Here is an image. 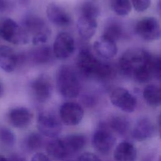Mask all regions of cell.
I'll use <instances>...</instances> for the list:
<instances>
[{"instance_id": "34", "label": "cell", "mask_w": 161, "mask_h": 161, "mask_svg": "<svg viewBox=\"0 0 161 161\" xmlns=\"http://www.w3.org/2000/svg\"><path fill=\"white\" fill-rule=\"evenodd\" d=\"M8 6V2L6 0H0V12L4 11Z\"/></svg>"}, {"instance_id": "35", "label": "cell", "mask_w": 161, "mask_h": 161, "mask_svg": "<svg viewBox=\"0 0 161 161\" xmlns=\"http://www.w3.org/2000/svg\"><path fill=\"white\" fill-rule=\"evenodd\" d=\"M0 161H9L8 158H6L5 157H4L2 155H0Z\"/></svg>"}, {"instance_id": "6", "label": "cell", "mask_w": 161, "mask_h": 161, "mask_svg": "<svg viewBox=\"0 0 161 161\" xmlns=\"http://www.w3.org/2000/svg\"><path fill=\"white\" fill-rule=\"evenodd\" d=\"M135 32L140 38L146 41L158 40L161 34L160 23L155 17H145L137 22L135 26Z\"/></svg>"}, {"instance_id": "25", "label": "cell", "mask_w": 161, "mask_h": 161, "mask_svg": "<svg viewBox=\"0 0 161 161\" xmlns=\"http://www.w3.org/2000/svg\"><path fill=\"white\" fill-rule=\"evenodd\" d=\"M109 128L119 135H125L128 130L130 124L128 120L122 116L112 117L108 123Z\"/></svg>"}, {"instance_id": "10", "label": "cell", "mask_w": 161, "mask_h": 161, "mask_svg": "<svg viewBox=\"0 0 161 161\" xmlns=\"http://www.w3.org/2000/svg\"><path fill=\"white\" fill-rule=\"evenodd\" d=\"M31 89L33 96L38 101L46 102L50 99L52 92L50 77L45 74L39 75L31 82Z\"/></svg>"}, {"instance_id": "14", "label": "cell", "mask_w": 161, "mask_h": 161, "mask_svg": "<svg viewBox=\"0 0 161 161\" xmlns=\"http://www.w3.org/2000/svg\"><path fill=\"white\" fill-rule=\"evenodd\" d=\"M93 48L99 57L106 59L114 57L118 52L116 42L104 35L94 42Z\"/></svg>"}, {"instance_id": "12", "label": "cell", "mask_w": 161, "mask_h": 161, "mask_svg": "<svg viewBox=\"0 0 161 161\" xmlns=\"http://www.w3.org/2000/svg\"><path fill=\"white\" fill-rule=\"evenodd\" d=\"M116 141L113 135L104 126H100L93 134L92 143L94 148L103 154L110 152Z\"/></svg>"}, {"instance_id": "7", "label": "cell", "mask_w": 161, "mask_h": 161, "mask_svg": "<svg viewBox=\"0 0 161 161\" xmlns=\"http://www.w3.org/2000/svg\"><path fill=\"white\" fill-rule=\"evenodd\" d=\"M111 103L126 113H131L136 107V97L123 87H116L113 89L109 95Z\"/></svg>"}, {"instance_id": "3", "label": "cell", "mask_w": 161, "mask_h": 161, "mask_svg": "<svg viewBox=\"0 0 161 161\" xmlns=\"http://www.w3.org/2000/svg\"><path fill=\"white\" fill-rule=\"evenodd\" d=\"M28 34H31L32 43L35 45H42L48 40L51 30L45 21L35 15H28L24 18L21 26Z\"/></svg>"}, {"instance_id": "36", "label": "cell", "mask_w": 161, "mask_h": 161, "mask_svg": "<svg viewBox=\"0 0 161 161\" xmlns=\"http://www.w3.org/2000/svg\"><path fill=\"white\" fill-rule=\"evenodd\" d=\"M3 94V87L1 84V83L0 82V97L2 96Z\"/></svg>"}, {"instance_id": "31", "label": "cell", "mask_w": 161, "mask_h": 161, "mask_svg": "<svg viewBox=\"0 0 161 161\" xmlns=\"http://www.w3.org/2000/svg\"><path fill=\"white\" fill-rule=\"evenodd\" d=\"M79 161H101V160L93 153L84 152L79 156Z\"/></svg>"}, {"instance_id": "28", "label": "cell", "mask_w": 161, "mask_h": 161, "mask_svg": "<svg viewBox=\"0 0 161 161\" xmlns=\"http://www.w3.org/2000/svg\"><path fill=\"white\" fill-rule=\"evenodd\" d=\"M43 143V137L38 133H30L25 141V145L30 151H36L39 150L42 147Z\"/></svg>"}, {"instance_id": "23", "label": "cell", "mask_w": 161, "mask_h": 161, "mask_svg": "<svg viewBox=\"0 0 161 161\" xmlns=\"http://www.w3.org/2000/svg\"><path fill=\"white\" fill-rule=\"evenodd\" d=\"M123 33L121 25L117 21L111 19L106 24L103 35L116 42L121 37Z\"/></svg>"}, {"instance_id": "24", "label": "cell", "mask_w": 161, "mask_h": 161, "mask_svg": "<svg viewBox=\"0 0 161 161\" xmlns=\"http://www.w3.org/2000/svg\"><path fill=\"white\" fill-rule=\"evenodd\" d=\"M40 46L33 50L31 53V58L36 64H44L52 60L53 52L48 46Z\"/></svg>"}, {"instance_id": "15", "label": "cell", "mask_w": 161, "mask_h": 161, "mask_svg": "<svg viewBox=\"0 0 161 161\" xmlns=\"http://www.w3.org/2000/svg\"><path fill=\"white\" fill-rule=\"evenodd\" d=\"M46 12L48 19L57 26H65L71 22V17L69 14L58 4H49L47 8Z\"/></svg>"}, {"instance_id": "1", "label": "cell", "mask_w": 161, "mask_h": 161, "mask_svg": "<svg viewBox=\"0 0 161 161\" xmlns=\"http://www.w3.org/2000/svg\"><path fill=\"white\" fill-rule=\"evenodd\" d=\"M77 65L80 72L86 77L106 79L114 74V69L111 65L98 60L87 49H82L79 52Z\"/></svg>"}, {"instance_id": "22", "label": "cell", "mask_w": 161, "mask_h": 161, "mask_svg": "<svg viewBox=\"0 0 161 161\" xmlns=\"http://www.w3.org/2000/svg\"><path fill=\"white\" fill-rule=\"evenodd\" d=\"M143 97L145 101L150 106H158L161 103V91L159 86L148 84L143 89Z\"/></svg>"}, {"instance_id": "21", "label": "cell", "mask_w": 161, "mask_h": 161, "mask_svg": "<svg viewBox=\"0 0 161 161\" xmlns=\"http://www.w3.org/2000/svg\"><path fill=\"white\" fill-rule=\"evenodd\" d=\"M66 149L69 155H73L82 150L86 143V138L80 134H73L63 138Z\"/></svg>"}, {"instance_id": "8", "label": "cell", "mask_w": 161, "mask_h": 161, "mask_svg": "<svg viewBox=\"0 0 161 161\" xmlns=\"http://www.w3.org/2000/svg\"><path fill=\"white\" fill-rule=\"evenodd\" d=\"M37 127L42 135L50 138L58 136L62 130V125L58 118L53 113L47 111L39 114Z\"/></svg>"}, {"instance_id": "32", "label": "cell", "mask_w": 161, "mask_h": 161, "mask_svg": "<svg viewBox=\"0 0 161 161\" xmlns=\"http://www.w3.org/2000/svg\"><path fill=\"white\" fill-rule=\"evenodd\" d=\"M31 161H50L48 157L42 153H36L33 155Z\"/></svg>"}, {"instance_id": "33", "label": "cell", "mask_w": 161, "mask_h": 161, "mask_svg": "<svg viewBox=\"0 0 161 161\" xmlns=\"http://www.w3.org/2000/svg\"><path fill=\"white\" fill-rule=\"evenodd\" d=\"M9 161H26L25 158L18 155H12L9 158Z\"/></svg>"}, {"instance_id": "19", "label": "cell", "mask_w": 161, "mask_h": 161, "mask_svg": "<svg viewBox=\"0 0 161 161\" xmlns=\"http://www.w3.org/2000/svg\"><path fill=\"white\" fill-rule=\"evenodd\" d=\"M115 161H135L136 150L134 145L128 142H122L116 147L114 152Z\"/></svg>"}, {"instance_id": "26", "label": "cell", "mask_w": 161, "mask_h": 161, "mask_svg": "<svg viewBox=\"0 0 161 161\" xmlns=\"http://www.w3.org/2000/svg\"><path fill=\"white\" fill-rule=\"evenodd\" d=\"M80 16L96 19L100 14V8L94 0H85L80 6Z\"/></svg>"}, {"instance_id": "11", "label": "cell", "mask_w": 161, "mask_h": 161, "mask_svg": "<svg viewBox=\"0 0 161 161\" xmlns=\"http://www.w3.org/2000/svg\"><path fill=\"white\" fill-rule=\"evenodd\" d=\"M59 114L62 121L66 125L73 126L79 124L84 116L82 106L75 102H66L60 108Z\"/></svg>"}, {"instance_id": "5", "label": "cell", "mask_w": 161, "mask_h": 161, "mask_svg": "<svg viewBox=\"0 0 161 161\" xmlns=\"http://www.w3.org/2000/svg\"><path fill=\"white\" fill-rule=\"evenodd\" d=\"M148 52L139 48L129 49L125 52L119 60L120 72L126 76H132L133 72L145 60Z\"/></svg>"}, {"instance_id": "20", "label": "cell", "mask_w": 161, "mask_h": 161, "mask_svg": "<svg viewBox=\"0 0 161 161\" xmlns=\"http://www.w3.org/2000/svg\"><path fill=\"white\" fill-rule=\"evenodd\" d=\"M47 151L50 156L57 160H63L69 156L63 138H55L47 145Z\"/></svg>"}, {"instance_id": "16", "label": "cell", "mask_w": 161, "mask_h": 161, "mask_svg": "<svg viewBox=\"0 0 161 161\" xmlns=\"http://www.w3.org/2000/svg\"><path fill=\"white\" fill-rule=\"evenodd\" d=\"M154 130L153 124L148 118H142L136 123L132 131V136L138 141H143L151 137Z\"/></svg>"}, {"instance_id": "27", "label": "cell", "mask_w": 161, "mask_h": 161, "mask_svg": "<svg viewBox=\"0 0 161 161\" xmlns=\"http://www.w3.org/2000/svg\"><path fill=\"white\" fill-rule=\"evenodd\" d=\"M109 4L111 10L120 16L128 15L131 11L130 0H109Z\"/></svg>"}, {"instance_id": "17", "label": "cell", "mask_w": 161, "mask_h": 161, "mask_svg": "<svg viewBox=\"0 0 161 161\" xmlns=\"http://www.w3.org/2000/svg\"><path fill=\"white\" fill-rule=\"evenodd\" d=\"M18 57L14 50L6 45L0 46V69L6 72H13L17 65Z\"/></svg>"}, {"instance_id": "2", "label": "cell", "mask_w": 161, "mask_h": 161, "mask_svg": "<svg viewBox=\"0 0 161 161\" xmlns=\"http://www.w3.org/2000/svg\"><path fill=\"white\" fill-rule=\"evenodd\" d=\"M56 82L59 93L65 97L74 98L80 92L79 80L74 69L69 65H62L58 68Z\"/></svg>"}, {"instance_id": "13", "label": "cell", "mask_w": 161, "mask_h": 161, "mask_svg": "<svg viewBox=\"0 0 161 161\" xmlns=\"http://www.w3.org/2000/svg\"><path fill=\"white\" fill-rule=\"evenodd\" d=\"M33 114L25 107H16L11 109L8 113V120L15 128H24L31 122Z\"/></svg>"}, {"instance_id": "4", "label": "cell", "mask_w": 161, "mask_h": 161, "mask_svg": "<svg viewBox=\"0 0 161 161\" xmlns=\"http://www.w3.org/2000/svg\"><path fill=\"white\" fill-rule=\"evenodd\" d=\"M0 37L14 45L26 44L30 38L25 29L9 18L0 19Z\"/></svg>"}, {"instance_id": "9", "label": "cell", "mask_w": 161, "mask_h": 161, "mask_svg": "<svg viewBox=\"0 0 161 161\" xmlns=\"http://www.w3.org/2000/svg\"><path fill=\"white\" fill-rule=\"evenodd\" d=\"M75 43L73 37L66 32L60 33L53 44V54L59 60H65L74 53Z\"/></svg>"}, {"instance_id": "18", "label": "cell", "mask_w": 161, "mask_h": 161, "mask_svg": "<svg viewBox=\"0 0 161 161\" xmlns=\"http://www.w3.org/2000/svg\"><path fill=\"white\" fill-rule=\"evenodd\" d=\"M96 19L85 16H80L77 21V29L79 35L84 39L92 38L97 30Z\"/></svg>"}, {"instance_id": "37", "label": "cell", "mask_w": 161, "mask_h": 161, "mask_svg": "<svg viewBox=\"0 0 161 161\" xmlns=\"http://www.w3.org/2000/svg\"><path fill=\"white\" fill-rule=\"evenodd\" d=\"M160 1L159 0L158 3V13H160Z\"/></svg>"}, {"instance_id": "29", "label": "cell", "mask_w": 161, "mask_h": 161, "mask_svg": "<svg viewBox=\"0 0 161 161\" xmlns=\"http://www.w3.org/2000/svg\"><path fill=\"white\" fill-rule=\"evenodd\" d=\"M15 135L14 133L8 128H0V142L3 145L11 147L15 142Z\"/></svg>"}, {"instance_id": "30", "label": "cell", "mask_w": 161, "mask_h": 161, "mask_svg": "<svg viewBox=\"0 0 161 161\" xmlns=\"http://www.w3.org/2000/svg\"><path fill=\"white\" fill-rule=\"evenodd\" d=\"M132 5L138 12H143L147 10L151 3V0H131Z\"/></svg>"}]
</instances>
